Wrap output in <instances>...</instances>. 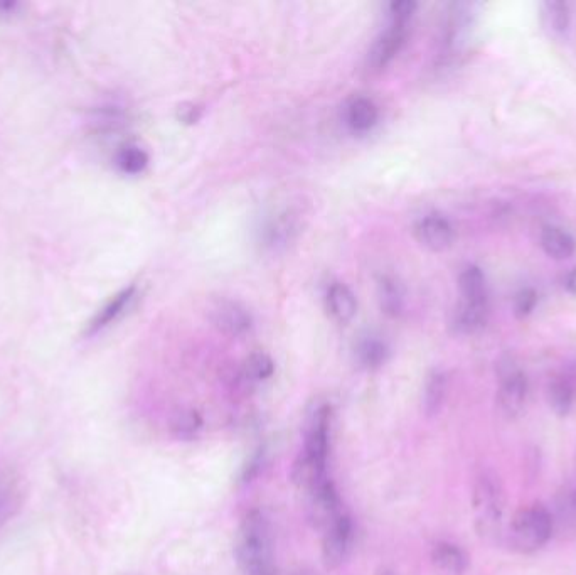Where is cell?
I'll return each instance as SVG.
<instances>
[{
    "label": "cell",
    "instance_id": "cell-23",
    "mask_svg": "<svg viewBox=\"0 0 576 575\" xmlns=\"http://www.w3.org/2000/svg\"><path fill=\"white\" fill-rule=\"evenodd\" d=\"M115 166L125 176H139L149 166V154L142 147L127 144L115 154Z\"/></svg>",
    "mask_w": 576,
    "mask_h": 575
},
{
    "label": "cell",
    "instance_id": "cell-21",
    "mask_svg": "<svg viewBox=\"0 0 576 575\" xmlns=\"http://www.w3.org/2000/svg\"><path fill=\"white\" fill-rule=\"evenodd\" d=\"M445 397H447V375L443 371L433 370L423 388L425 414L437 415L445 404Z\"/></svg>",
    "mask_w": 576,
    "mask_h": 575
},
{
    "label": "cell",
    "instance_id": "cell-25",
    "mask_svg": "<svg viewBox=\"0 0 576 575\" xmlns=\"http://www.w3.org/2000/svg\"><path fill=\"white\" fill-rule=\"evenodd\" d=\"M203 429V419L196 410H181L171 420V434L181 441H189Z\"/></svg>",
    "mask_w": 576,
    "mask_h": 575
},
{
    "label": "cell",
    "instance_id": "cell-8",
    "mask_svg": "<svg viewBox=\"0 0 576 575\" xmlns=\"http://www.w3.org/2000/svg\"><path fill=\"white\" fill-rule=\"evenodd\" d=\"M416 237L423 247L432 252H445L455 242L454 225L448 218L438 213L423 216L416 225Z\"/></svg>",
    "mask_w": 576,
    "mask_h": 575
},
{
    "label": "cell",
    "instance_id": "cell-36",
    "mask_svg": "<svg viewBox=\"0 0 576 575\" xmlns=\"http://www.w3.org/2000/svg\"><path fill=\"white\" fill-rule=\"evenodd\" d=\"M378 575H395V572H391V570L388 569H383L381 572H379Z\"/></svg>",
    "mask_w": 576,
    "mask_h": 575
},
{
    "label": "cell",
    "instance_id": "cell-28",
    "mask_svg": "<svg viewBox=\"0 0 576 575\" xmlns=\"http://www.w3.org/2000/svg\"><path fill=\"white\" fill-rule=\"evenodd\" d=\"M538 304V294L533 289H523L516 294L514 299V312L519 319L528 318Z\"/></svg>",
    "mask_w": 576,
    "mask_h": 575
},
{
    "label": "cell",
    "instance_id": "cell-3",
    "mask_svg": "<svg viewBox=\"0 0 576 575\" xmlns=\"http://www.w3.org/2000/svg\"><path fill=\"white\" fill-rule=\"evenodd\" d=\"M555 535L553 518L548 506L533 503L519 508L507 530V543L514 552L521 555L534 554L543 549Z\"/></svg>",
    "mask_w": 576,
    "mask_h": 575
},
{
    "label": "cell",
    "instance_id": "cell-37",
    "mask_svg": "<svg viewBox=\"0 0 576 575\" xmlns=\"http://www.w3.org/2000/svg\"><path fill=\"white\" fill-rule=\"evenodd\" d=\"M297 575H307V574H297Z\"/></svg>",
    "mask_w": 576,
    "mask_h": 575
},
{
    "label": "cell",
    "instance_id": "cell-34",
    "mask_svg": "<svg viewBox=\"0 0 576 575\" xmlns=\"http://www.w3.org/2000/svg\"><path fill=\"white\" fill-rule=\"evenodd\" d=\"M17 9H19V4L16 2H4V4H0V16L16 14Z\"/></svg>",
    "mask_w": 576,
    "mask_h": 575
},
{
    "label": "cell",
    "instance_id": "cell-32",
    "mask_svg": "<svg viewBox=\"0 0 576 575\" xmlns=\"http://www.w3.org/2000/svg\"><path fill=\"white\" fill-rule=\"evenodd\" d=\"M196 112H198V108L196 107H189V108H181V120H184V122H189V124H191V122H196V120L199 119V115H196Z\"/></svg>",
    "mask_w": 576,
    "mask_h": 575
},
{
    "label": "cell",
    "instance_id": "cell-22",
    "mask_svg": "<svg viewBox=\"0 0 576 575\" xmlns=\"http://www.w3.org/2000/svg\"><path fill=\"white\" fill-rule=\"evenodd\" d=\"M459 289L462 299L467 301H482L489 299L487 280L484 272L477 265H467L459 277Z\"/></svg>",
    "mask_w": 576,
    "mask_h": 575
},
{
    "label": "cell",
    "instance_id": "cell-29",
    "mask_svg": "<svg viewBox=\"0 0 576 575\" xmlns=\"http://www.w3.org/2000/svg\"><path fill=\"white\" fill-rule=\"evenodd\" d=\"M416 4L410 0H401V2H393L390 6L391 22L396 24H406L410 22L411 17L415 14Z\"/></svg>",
    "mask_w": 576,
    "mask_h": 575
},
{
    "label": "cell",
    "instance_id": "cell-27",
    "mask_svg": "<svg viewBox=\"0 0 576 575\" xmlns=\"http://www.w3.org/2000/svg\"><path fill=\"white\" fill-rule=\"evenodd\" d=\"M543 17L553 33H565L570 27V6L566 2H543Z\"/></svg>",
    "mask_w": 576,
    "mask_h": 575
},
{
    "label": "cell",
    "instance_id": "cell-17",
    "mask_svg": "<svg viewBox=\"0 0 576 575\" xmlns=\"http://www.w3.org/2000/svg\"><path fill=\"white\" fill-rule=\"evenodd\" d=\"M541 247L548 257L555 258V260H566V258L573 257L576 242L565 228L550 225L544 226L543 232H541Z\"/></svg>",
    "mask_w": 576,
    "mask_h": 575
},
{
    "label": "cell",
    "instance_id": "cell-26",
    "mask_svg": "<svg viewBox=\"0 0 576 575\" xmlns=\"http://www.w3.org/2000/svg\"><path fill=\"white\" fill-rule=\"evenodd\" d=\"M358 360L364 368H369V370H376L379 366L383 365L390 351H388V346L381 341V339L373 338V336H368L364 338L358 346Z\"/></svg>",
    "mask_w": 576,
    "mask_h": 575
},
{
    "label": "cell",
    "instance_id": "cell-14",
    "mask_svg": "<svg viewBox=\"0 0 576 575\" xmlns=\"http://www.w3.org/2000/svg\"><path fill=\"white\" fill-rule=\"evenodd\" d=\"M297 233V218L290 211H283L268 220L267 225L263 228V245L272 250L287 247L292 242Z\"/></svg>",
    "mask_w": 576,
    "mask_h": 575
},
{
    "label": "cell",
    "instance_id": "cell-10",
    "mask_svg": "<svg viewBox=\"0 0 576 575\" xmlns=\"http://www.w3.org/2000/svg\"><path fill=\"white\" fill-rule=\"evenodd\" d=\"M489 314H491L489 299H482V301L462 299L452 319V328L455 333L462 334V336L480 333L489 323Z\"/></svg>",
    "mask_w": 576,
    "mask_h": 575
},
{
    "label": "cell",
    "instance_id": "cell-18",
    "mask_svg": "<svg viewBox=\"0 0 576 575\" xmlns=\"http://www.w3.org/2000/svg\"><path fill=\"white\" fill-rule=\"evenodd\" d=\"M327 307L331 311L332 318L339 323H349L356 312H358V302L347 285L332 284L327 291Z\"/></svg>",
    "mask_w": 576,
    "mask_h": 575
},
{
    "label": "cell",
    "instance_id": "cell-12",
    "mask_svg": "<svg viewBox=\"0 0 576 575\" xmlns=\"http://www.w3.org/2000/svg\"><path fill=\"white\" fill-rule=\"evenodd\" d=\"M555 533L563 538H576V486H565L550 508Z\"/></svg>",
    "mask_w": 576,
    "mask_h": 575
},
{
    "label": "cell",
    "instance_id": "cell-2",
    "mask_svg": "<svg viewBox=\"0 0 576 575\" xmlns=\"http://www.w3.org/2000/svg\"><path fill=\"white\" fill-rule=\"evenodd\" d=\"M236 559L246 575L272 567V528L260 510L246 513L236 537Z\"/></svg>",
    "mask_w": 576,
    "mask_h": 575
},
{
    "label": "cell",
    "instance_id": "cell-30",
    "mask_svg": "<svg viewBox=\"0 0 576 575\" xmlns=\"http://www.w3.org/2000/svg\"><path fill=\"white\" fill-rule=\"evenodd\" d=\"M12 503L14 501H12L11 486L4 479H0V523L11 515Z\"/></svg>",
    "mask_w": 576,
    "mask_h": 575
},
{
    "label": "cell",
    "instance_id": "cell-5",
    "mask_svg": "<svg viewBox=\"0 0 576 575\" xmlns=\"http://www.w3.org/2000/svg\"><path fill=\"white\" fill-rule=\"evenodd\" d=\"M307 518L315 528L326 532L332 523L344 513L341 508V498L337 495L336 486L331 479L315 486L314 490L307 491Z\"/></svg>",
    "mask_w": 576,
    "mask_h": 575
},
{
    "label": "cell",
    "instance_id": "cell-4",
    "mask_svg": "<svg viewBox=\"0 0 576 575\" xmlns=\"http://www.w3.org/2000/svg\"><path fill=\"white\" fill-rule=\"evenodd\" d=\"M529 382L526 373L514 361H502L499 365L497 405L507 419H518L528 404Z\"/></svg>",
    "mask_w": 576,
    "mask_h": 575
},
{
    "label": "cell",
    "instance_id": "cell-31",
    "mask_svg": "<svg viewBox=\"0 0 576 575\" xmlns=\"http://www.w3.org/2000/svg\"><path fill=\"white\" fill-rule=\"evenodd\" d=\"M263 464V451L256 452L255 456L251 457L250 463L246 464L245 471H243V483H248L251 479L255 478L256 473L260 471Z\"/></svg>",
    "mask_w": 576,
    "mask_h": 575
},
{
    "label": "cell",
    "instance_id": "cell-13",
    "mask_svg": "<svg viewBox=\"0 0 576 575\" xmlns=\"http://www.w3.org/2000/svg\"><path fill=\"white\" fill-rule=\"evenodd\" d=\"M432 565L437 575H465L469 557L454 542H437L432 549Z\"/></svg>",
    "mask_w": 576,
    "mask_h": 575
},
{
    "label": "cell",
    "instance_id": "cell-7",
    "mask_svg": "<svg viewBox=\"0 0 576 575\" xmlns=\"http://www.w3.org/2000/svg\"><path fill=\"white\" fill-rule=\"evenodd\" d=\"M137 296H139V289L134 284L127 285L122 291L113 294L86 324V336H96L117 323L118 319H122L128 309L134 306Z\"/></svg>",
    "mask_w": 576,
    "mask_h": 575
},
{
    "label": "cell",
    "instance_id": "cell-6",
    "mask_svg": "<svg viewBox=\"0 0 576 575\" xmlns=\"http://www.w3.org/2000/svg\"><path fill=\"white\" fill-rule=\"evenodd\" d=\"M354 527L351 516L342 513L331 527L327 528L322 538V560L329 569H337L346 562L351 554Z\"/></svg>",
    "mask_w": 576,
    "mask_h": 575
},
{
    "label": "cell",
    "instance_id": "cell-9",
    "mask_svg": "<svg viewBox=\"0 0 576 575\" xmlns=\"http://www.w3.org/2000/svg\"><path fill=\"white\" fill-rule=\"evenodd\" d=\"M406 36H408L406 24L391 22L388 29L379 34V38L374 41L373 48L369 51V65L373 66L374 70H381L384 66L390 65L391 61L395 60L396 54L405 46Z\"/></svg>",
    "mask_w": 576,
    "mask_h": 575
},
{
    "label": "cell",
    "instance_id": "cell-16",
    "mask_svg": "<svg viewBox=\"0 0 576 575\" xmlns=\"http://www.w3.org/2000/svg\"><path fill=\"white\" fill-rule=\"evenodd\" d=\"M379 108L371 98L358 97L346 107V124L352 132H368L378 124Z\"/></svg>",
    "mask_w": 576,
    "mask_h": 575
},
{
    "label": "cell",
    "instance_id": "cell-19",
    "mask_svg": "<svg viewBox=\"0 0 576 575\" xmlns=\"http://www.w3.org/2000/svg\"><path fill=\"white\" fill-rule=\"evenodd\" d=\"M326 464L300 454L292 469V481L305 491L314 490L315 486L329 479L326 476Z\"/></svg>",
    "mask_w": 576,
    "mask_h": 575
},
{
    "label": "cell",
    "instance_id": "cell-33",
    "mask_svg": "<svg viewBox=\"0 0 576 575\" xmlns=\"http://www.w3.org/2000/svg\"><path fill=\"white\" fill-rule=\"evenodd\" d=\"M565 287L566 291L573 294V296H576V267L571 270L570 274L566 275Z\"/></svg>",
    "mask_w": 576,
    "mask_h": 575
},
{
    "label": "cell",
    "instance_id": "cell-15",
    "mask_svg": "<svg viewBox=\"0 0 576 575\" xmlns=\"http://www.w3.org/2000/svg\"><path fill=\"white\" fill-rule=\"evenodd\" d=\"M546 397H548V404H550L551 410L556 415L565 417V415L571 414V410L575 409L576 405L575 380L568 377V375H560V377L553 378L550 385H548Z\"/></svg>",
    "mask_w": 576,
    "mask_h": 575
},
{
    "label": "cell",
    "instance_id": "cell-1",
    "mask_svg": "<svg viewBox=\"0 0 576 575\" xmlns=\"http://www.w3.org/2000/svg\"><path fill=\"white\" fill-rule=\"evenodd\" d=\"M472 511L477 535L491 545L501 542L504 537L506 493L494 471H482L475 478Z\"/></svg>",
    "mask_w": 576,
    "mask_h": 575
},
{
    "label": "cell",
    "instance_id": "cell-24",
    "mask_svg": "<svg viewBox=\"0 0 576 575\" xmlns=\"http://www.w3.org/2000/svg\"><path fill=\"white\" fill-rule=\"evenodd\" d=\"M273 371H275V363L272 358L267 353L256 351V353H251L243 363L241 377L248 383H260L272 377Z\"/></svg>",
    "mask_w": 576,
    "mask_h": 575
},
{
    "label": "cell",
    "instance_id": "cell-35",
    "mask_svg": "<svg viewBox=\"0 0 576 575\" xmlns=\"http://www.w3.org/2000/svg\"><path fill=\"white\" fill-rule=\"evenodd\" d=\"M258 575H277V570L273 569L272 565V567H268V569L263 570V572H260Z\"/></svg>",
    "mask_w": 576,
    "mask_h": 575
},
{
    "label": "cell",
    "instance_id": "cell-20",
    "mask_svg": "<svg viewBox=\"0 0 576 575\" xmlns=\"http://www.w3.org/2000/svg\"><path fill=\"white\" fill-rule=\"evenodd\" d=\"M378 292L381 309L393 318L400 316L405 307V291L400 280L391 275H384L383 279L379 280Z\"/></svg>",
    "mask_w": 576,
    "mask_h": 575
},
{
    "label": "cell",
    "instance_id": "cell-11",
    "mask_svg": "<svg viewBox=\"0 0 576 575\" xmlns=\"http://www.w3.org/2000/svg\"><path fill=\"white\" fill-rule=\"evenodd\" d=\"M211 319L218 329H221L224 334H230L233 338L250 333L251 326H253L250 312L238 302L233 301L218 302L211 311Z\"/></svg>",
    "mask_w": 576,
    "mask_h": 575
}]
</instances>
